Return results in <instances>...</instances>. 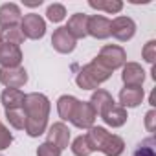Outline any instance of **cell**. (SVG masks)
Returning <instances> with one entry per match:
<instances>
[{"label":"cell","instance_id":"obj_28","mask_svg":"<svg viewBox=\"0 0 156 156\" xmlns=\"http://www.w3.org/2000/svg\"><path fill=\"white\" fill-rule=\"evenodd\" d=\"M11 143H13V134L9 132V129L2 121H0V151L8 149Z\"/></svg>","mask_w":156,"mask_h":156},{"label":"cell","instance_id":"obj_18","mask_svg":"<svg viewBox=\"0 0 156 156\" xmlns=\"http://www.w3.org/2000/svg\"><path fill=\"white\" fill-rule=\"evenodd\" d=\"M88 103L92 105L94 112L101 116V114H103L108 107H112L116 101H114V98H112L110 92H107V90H103V88H98V90H94V94H92V98H90Z\"/></svg>","mask_w":156,"mask_h":156},{"label":"cell","instance_id":"obj_16","mask_svg":"<svg viewBox=\"0 0 156 156\" xmlns=\"http://www.w3.org/2000/svg\"><path fill=\"white\" fill-rule=\"evenodd\" d=\"M145 98L141 87H125L119 90V105L123 108H136Z\"/></svg>","mask_w":156,"mask_h":156},{"label":"cell","instance_id":"obj_3","mask_svg":"<svg viewBox=\"0 0 156 156\" xmlns=\"http://www.w3.org/2000/svg\"><path fill=\"white\" fill-rule=\"evenodd\" d=\"M112 72L108 68H105L98 59H94L92 62L85 64L79 73L75 75V83L81 90H98V87L105 81L110 79Z\"/></svg>","mask_w":156,"mask_h":156},{"label":"cell","instance_id":"obj_13","mask_svg":"<svg viewBox=\"0 0 156 156\" xmlns=\"http://www.w3.org/2000/svg\"><path fill=\"white\" fill-rule=\"evenodd\" d=\"M88 35L94 39H108L110 37V19L103 15H92L88 17Z\"/></svg>","mask_w":156,"mask_h":156},{"label":"cell","instance_id":"obj_14","mask_svg":"<svg viewBox=\"0 0 156 156\" xmlns=\"http://www.w3.org/2000/svg\"><path fill=\"white\" fill-rule=\"evenodd\" d=\"M68 33L77 41V39H85L88 35V15L85 13H75L68 19V24L64 26Z\"/></svg>","mask_w":156,"mask_h":156},{"label":"cell","instance_id":"obj_8","mask_svg":"<svg viewBox=\"0 0 156 156\" xmlns=\"http://www.w3.org/2000/svg\"><path fill=\"white\" fill-rule=\"evenodd\" d=\"M0 83L6 88H22L28 83V72L24 66L0 68Z\"/></svg>","mask_w":156,"mask_h":156},{"label":"cell","instance_id":"obj_33","mask_svg":"<svg viewBox=\"0 0 156 156\" xmlns=\"http://www.w3.org/2000/svg\"><path fill=\"white\" fill-rule=\"evenodd\" d=\"M0 156H2V154H0Z\"/></svg>","mask_w":156,"mask_h":156},{"label":"cell","instance_id":"obj_10","mask_svg":"<svg viewBox=\"0 0 156 156\" xmlns=\"http://www.w3.org/2000/svg\"><path fill=\"white\" fill-rule=\"evenodd\" d=\"M46 134H48V136H46V141H50V143L57 145L61 151H62V149H66V147L70 145V129H68L62 121L53 123V125L48 129V132H46Z\"/></svg>","mask_w":156,"mask_h":156},{"label":"cell","instance_id":"obj_1","mask_svg":"<svg viewBox=\"0 0 156 156\" xmlns=\"http://www.w3.org/2000/svg\"><path fill=\"white\" fill-rule=\"evenodd\" d=\"M50 99L41 92L26 94L22 110L26 114V132L30 138H39L46 132L48 118H50Z\"/></svg>","mask_w":156,"mask_h":156},{"label":"cell","instance_id":"obj_30","mask_svg":"<svg viewBox=\"0 0 156 156\" xmlns=\"http://www.w3.org/2000/svg\"><path fill=\"white\" fill-rule=\"evenodd\" d=\"M145 129L149 132H154L156 130V110L151 108L147 114H145Z\"/></svg>","mask_w":156,"mask_h":156},{"label":"cell","instance_id":"obj_26","mask_svg":"<svg viewBox=\"0 0 156 156\" xmlns=\"http://www.w3.org/2000/svg\"><path fill=\"white\" fill-rule=\"evenodd\" d=\"M46 17H48L50 22H62V20L66 19V8H64L62 4L53 2V4L48 6V9H46Z\"/></svg>","mask_w":156,"mask_h":156},{"label":"cell","instance_id":"obj_6","mask_svg":"<svg viewBox=\"0 0 156 156\" xmlns=\"http://www.w3.org/2000/svg\"><path fill=\"white\" fill-rule=\"evenodd\" d=\"M136 33V22L130 17L119 15L114 20H110V35L114 39H118L119 42H127L134 37Z\"/></svg>","mask_w":156,"mask_h":156},{"label":"cell","instance_id":"obj_24","mask_svg":"<svg viewBox=\"0 0 156 156\" xmlns=\"http://www.w3.org/2000/svg\"><path fill=\"white\" fill-rule=\"evenodd\" d=\"M70 149H72V152H73L75 156H90V154H92V149H90L88 140H87V136H85V134L77 136V138L72 141Z\"/></svg>","mask_w":156,"mask_h":156},{"label":"cell","instance_id":"obj_5","mask_svg":"<svg viewBox=\"0 0 156 156\" xmlns=\"http://www.w3.org/2000/svg\"><path fill=\"white\" fill-rule=\"evenodd\" d=\"M20 30L26 39L39 41L46 35V20L37 13H28L20 20Z\"/></svg>","mask_w":156,"mask_h":156},{"label":"cell","instance_id":"obj_11","mask_svg":"<svg viewBox=\"0 0 156 156\" xmlns=\"http://www.w3.org/2000/svg\"><path fill=\"white\" fill-rule=\"evenodd\" d=\"M22 20V11L17 4L6 2L0 6V28H11V26H20Z\"/></svg>","mask_w":156,"mask_h":156},{"label":"cell","instance_id":"obj_2","mask_svg":"<svg viewBox=\"0 0 156 156\" xmlns=\"http://www.w3.org/2000/svg\"><path fill=\"white\" fill-rule=\"evenodd\" d=\"M88 140V145L92 152L99 151L105 156H121L125 151V141L121 136L108 132L103 127H90L88 132L85 134Z\"/></svg>","mask_w":156,"mask_h":156},{"label":"cell","instance_id":"obj_15","mask_svg":"<svg viewBox=\"0 0 156 156\" xmlns=\"http://www.w3.org/2000/svg\"><path fill=\"white\" fill-rule=\"evenodd\" d=\"M121 79H123L125 87H141L145 81V72L138 62H125Z\"/></svg>","mask_w":156,"mask_h":156},{"label":"cell","instance_id":"obj_25","mask_svg":"<svg viewBox=\"0 0 156 156\" xmlns=\"http://www.w3.org/2000/svg\"><path fill=\"white\" fill-rule=\"evenodd\" d=\"M132 156H156V141L152 136L145 138L134 151Z\"/></svg>","mask_w":156,"mask_h":156},{"label":"cell","instance_id":"obj_21","mask_svg":"<svg viewBox=\"0 0 156 156\" xmlns=\"http://www.w3.org/2000/svg\"><path fill=\"white\" fill-rule=\"evenodd\" d=\"M88 6L92 9H98V11H105V13H119L123 9V2L121 0H88Z\"/></svg>","mask_w":156,"mask_h":156},{"label":"cell","instance_id":"obj_27","mask_svg":"<svg viewBox=\"0 0 156 156\" xmlns=\"http://www.w3.org/2000/svg\"><path fill=\"white\" fill-rule=\"evenodd\" d=\"M61 152H62V151H61L57 145L50 143V141L41 143L39 149H37V156H61Z\"/></svg>","mask_w":156,"mask_h":156},{"label":"cell","instance_id":"obj_4","mask_svg":"<svg viewBox=\"0 0 156 156\" xmlns=\"http://www.w3.org/2000/svg\"><path fill=\"white\" fill-rule=\"evenodd\" d=\"M105 68H108L110 72L118 70V68H123V64L127 62V53L121 46L118 44H107L99 50L98 57H96Z\"/></svg>","mask_w":156,"mask_h":156},{"label":"cell","instance_id":"obj_23","mask_svg":"<svg viewBox=\"0 0 156 156\" xmlns=\"http://www.w3.org/2000/svg\"><path fill=\"white\" fill-rule=\"evenodd\" d=\"M6 118L9 121V125L17 130H24L26 129V114L22 108H11V110H6Z\"/></svg>","mask_w":156,"mask_h":156},{"label":"cell","instance_id":"obj_29","mask_svg":"<svg viewBox=\"0 0 156 156\" xmlns=\"http://www.w3.org/2000/svg\"><path fill=\"white\" fill-rule=\"evenodd\" d=\"M141 55H143V59H145L149 64H152L154 59H156V41H149V42L143 46Z\"/></svg>","mask_w":156,"mask_h":156},{"label":"cell","instance_id":"obj_19","mask_svg":"<svg viewBox=\"0 0 156 156\" xmlns=\"http://www.w3.org/2000/svg\"><path fill=\"white\" fill-rule=\"evenodd\" d=\"M24 99H26V94H24L20 88H6V90L2 92V96H0V103L4 105L6 110L22 108Z\"/></svg>","mask_w":156,"mask_h":156},{"label":"cell","instance_id":"obj_31","mask_svg":"<svg viewBox=\"0 0 156 156\" xmlns=\"http://www.w3.org/2000/svg\"><path fill=\"white\" fill-rule=\"evenodd\" d=\"M42 4V0H35V2H24V6H28V8H37V6H41Z\"/></svg>","mask_w":156,"mask_h":156},{"label":"cell","instance_id":"obj_17","mask_svg":"<svg viewBox=\"0 0 156 156\" xmlns=\"http://www.w3.org/2000/svg\"><path fill=\"white\" fill-rule=\"evenodd\" d=\"M127 108H123L119 103H114L112 107H108L103 114H101V119L112 127V129H118V127H123L127 123Z\"/></svg>","mask_w":156,"mask_h":156},{"label":"cell","instance_id":"obj_22","mask_svg":"<svg viewBox=\"0 0 156 156\" xmlns=\"http://www.w3.org/2000/svg\"><path fill=\"white\" fill-rule=\"evenodd\" d=\"M0 39L6 44H15V46H20L24 42V33L20 30V26H11V28H4L0 31Z\"/></svg>","mask_w":156,"mask_h":156},{"label":"cell","instance_id":"obj_7","mask_svg":"<svg viewBox=\"0 0 156 156\" xmlns=\"http://www.w3.org/2000/svg\"><path fill=\"white\" fill-rule=\"evenodd\" d=\"M96 118H98V114L94 112L92 105L88 101H79L75 110H73V114H72L70 123L77 129H90V127H94Z\"/></svg>","mask_w":156,"mask_h":156},{"label":"cell","instance_id":"obj_32","mask_svg":"<svg viewBox=\"0 0 156 156\" xmlns=\"http://www.w3.org/2000/svg\"><path fill=\"white\" fill-rule=\"evenodd\" d=\"M2 44H4V42H2V39H0V48H2Z\"/></svg>","mask_w":156,"mask_h":156},{"label":"cell","instance_id":"obj_20","mask_svg":"<svg viewBox=\"0 0 156 156\" xmlns=\"http://www.w3.org/2000/svg\"><path fill=\"white\" fill-rule=\"evenodd\" d=\"M77 103H79V99L73 98V96H68V94L61 96L57 99V114H59V118L62 121H70L72 114H73V110L77 107Z\"/></svg>","mask_w":156,"mask_h":156},{"label":"cell","instance_id":"obj_9","mask_svg":"<svg viewBox=\"0 0 156 156\" xmlns=\"http://www.w3.org/2000/svg\"><path fill=\"white\" fill-rule=\"evenodd\" d=\"M51 46L59 53H72L75 50V39L68 33V30L64 26H61L51 35Z\"/></svg>","mask_w":156,"mask_h":156},{"label":"cell","instance_id":"obj_12","mask_svg":"<svg viewBox=\"0 0 156 156\" xmlns=\"http://www.w3.org/2000/svg\"><path fill=\"white\" fill-rule=\"evenodd\" d=\"M22 62V51L20 46L15 44H2L0 48V68H17Z\"/></svg>","mask_w":156,"mask_h":156}]
</instances>
